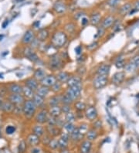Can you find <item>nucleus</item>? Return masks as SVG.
I'll return each mask as SVG.
<instances>
[{
  "mask_svg": "<svg viewBox=\"0 0 139 153\" xmlns=\"http://www.w3.org/2000/svg\"><path fill=\"white\" fill-rule=\"evenodd\" d=\"M32 101L33 103L35 104V105L36 106V108H42L43 104H45V98L42 97L41 96L38 95L37 94H36L33 96Z\"/></svg>",
  "mask_w": 139,
  "mask_h": 153,
  "instance_id": "cd10ccee",
  "label": "nucleus"
},
{
  "mask_svg": "<svg viewBox=\"0 0 139 153\" xmlns=\"http://www.w3.org/2000/svg\"><path fill=\"white\" fill-rule=\"evenodd\" d=\"M114 32H118V31H120L121 29H122V26H121V24H120V23H114Z\"/></svg>",
  "mask_w": 139,
  "mask_h": 153,
  "instance_id": "5fc2aeb1",
  "label": "nucleus"
},
{
  "mask_svg": "<svg viewBox=\"0 0 139 153\" xmlns=\"http://www.w3.org/2000/svg\"><path fill=\"white\" fill-rule=\"evenodd\" d=\"M92 143L91 141L86 140L82 142L80 148V153H89L91 149Z\"/></svg>",
  "mask_w": 139,
  "mask_h": 153,
  "instance_id": "393cba45",
  "label": "nucleus"
},
{
  "mask_svg": "<svg viewBox=\"0 0 139 153\" xmlns=\"http://www.w3.org/2000/svg\"><path fill=\"white\" fill-rule=\"evenodd\" d=\"M36 106L31 100H26L23 104V114L26 118H31L35 115L36 112Z\"/></svg>",
  "mask_w": 139,
  "mask_h": 153,
  "instance_id": "f03ea898",
  "label": "nucleus"
},
{
  "mask_svg": "<svg viewBox=\"0 0 139 153\" xmlns=\"http://www.w3.org/2000/svg\"><path fill=\"white\" fill-rule=\"evenodd\" d=\"M76 115L73 112H70L68 113H66V115H65V120L66 122H71V123H73V122L76 121Z\"/></svg>",
  "mask_w": 139,
  "mask_h": 153,
  "instance_id": "58836bf2",
  "label": "nucleus"
},
{
  "mask_svg": "<svg viewBox=\"0 0 139 153\" xmlns=\"http://www.w3.org/2000/svg\"><path fill=\"white\" fill-rule=\"evenodd\" d=\"M49 114L54 118H59L60 115L62 114V111H61V108L60 106H53V107H50V109L48 111Z\"/></svg>",
  "mask_w": 139,
  "mask_h": 153,
  "instance_id": "aec40b11",
  "label": "nucleus"
},
{
  "mask_svg": "<svg viewBox=\"0 0 139 153\" xmlns=\"http://www.w3.org/2000/svg\"><path fill=\"white\" fill-rule=\"evenodd\" d=\"M132 10L133 12H138L139 11V0H138L137 2H135V5H134V6L132 8Z\"/></svg>",
  "mask_w": 139,
  "mask_h": 153,
  "instance_id": "4d7b16f0",
  "label": "nucleus"
},
{
  "mask_svg": "<svg viewBox=\"0 0 139 153\" xmlns=\"http://www.w3.org/2000/svg\"><path fill=\"white\" fill-rule=\"evenodd\" d=\"M110 70V66L108 64H103L98 66L97 70V74L101 76H108Z\"/></svg>",
  "mask_w": 139,
  "mask_h": 153,
  "instance_id": "2eb2a0df",
  "label": "nucleus"
},
{
  "mask_svg": "<svg viewBox=\"0 0 139 153\" xmlns=\"http://www.w3.org/2000/svg\"><path fill=\"white\" fill-rule=\"evenodd\" d=\"M33 134H36V135L39 137L42 136V135L44 134V129L40 125V124H36V125H35V126L33 127Z\"/></svg>",
  "mask_w": 139,
  "mask_h": 153,
  "instance_id": "f704fd0d",
  "label": "nucleus"
},
{
  "mask_svg": "<svg viewBox=\"0 0 139 153\" xmlns=\"http://www.w3.org/2000/svg\"><path fill=\"white\" fill-rule=\"evenodd\" d=\"M60 96H61V103H62V104H71V105L73 104V100L71 99L66 93L63 95Z\"/></svg>",
  "mask_w": 139,
  "mask_h": 153,
  "instance_id": "4c0bfd02",
  "label": "nucleus"
},
{
  "mask_svg": "<svg viewBox=\"0 0 139 153\" xmlns=\"http://www.w3.org/2000/svg\"><path fill=\"white\" fill-rule=\"evenodd\" d=\"M67 40H68L67 35L63 31L56 32L53 34L51 37V43L56 47H63V46L66 45Z\"/></svg>",
  "mask_w": 139,
  "mask_h": 153,
  "instance_id": "f257e3e1",
  "label": "nucleus"
},
{
  "mask_svg": "<svg viewBox=\"0 0 139 153\" xmlns=\"http://www.w3.org/2000/svg\"><path fill=\"white\" fill-rule=\"evenodd\" d=\"M132 5L130 4V3H125L120 8V13L122 15H126L128 14L131 12L132 10Z\"/></svg>",
  "mask_w": 139,
  "mask_h": 153,
  "instance_id": "7c9ffc66",
  "label": "nucleus"
},
{
  "mask_svg": "<svg viewBox=\"0 0 139 153\" xmlns=\"http://www.w3.org/2000/svg\"><path fill=\"white\" fill-rule=\"evenodd\" d=\"M63 128H65V130L69 133L71 134L73 130H74L76 127L74 126L73 123H71V122H65V124H63Z\"/></svg>",
  "mask_w": 139,
  "mask_h": 153,
  "instance_id": "ea45409f",
  "label": "nucleus"
},
{
  "mask_svg": "<svg viewBox=\"0 0 139 153\" xmlns=\"http://www.w3.org/2000/svg\"><path fill=\"white\" fill-rule=\"evenodd\" d=\"M68 87H82V79L79 76H71L66 82Z\"/></svg>",
  "mask_w": 139,
  "mask_h": 153,
  "instance_id": "f8f14e48",
  "label": "nucleus"
},
{
  "mask_svg": "<svg viewBox=\"0 0 139 153\" xmlns=\"http://www.w3.org/2000/svg\"><path fill=\"white\" fill-rule=\"evenodd\" d=\"M125 72L123 71H119V72L115 73L112 76V83L115 85H119L120 84L123 83V81H125Z\"/></svg>",
  "mask_w": 139,
  "mask_h": 153,
  "instance_id": "ddd939ff",
  "label": "nucleus"
},
{
  "mask_svg": "<svg viewBox=\"0 0 139 153\" xmlns=\"http://www.w3.org/2000/svg\"><path fill=\"white\" fill-rule=\"evenodd\" d=\"M86 136H87V140L91 142V141L95 140L98 138V132H97V131L95 129L92 128V129L87 131V132L86 133Z\"/></svg>",
  "mask_w": 139,
  "mask_h": 153,
  "instance_id": "2f4dec72",
  "label": "nucleus"
},
{
  "mask_svg": "<svg viewBox=\"0 0 139 153\" xmlns=\"http://www.w3.org/2000/svg\"><path fill=\"white\" fill-rule=\"evenodd\" d=\"M87 107V104L83 102H76L74 103V108L77 112H84Z\"/></svg>",
  "mask_w": 139,
  "mask_h": 153,
  "instance_id": "72a5a7b5",
  "label": "nucleus"
},
{
  "mask_svg": "<svg viewBox=\"0 0 139 153\" xmlns=\"http://www.w3.org/2000/svg\"><path fill=\"white\" fill-rule=\"evenodd\" d=\"M100 21H101V15L99 13H95V14L92 15L90 19V23L92 26H97L99 24Z\"/></svg>",
  "mask_w": 139,
  "mask_h": 153,
  "instance_id": "473e14b6",
  "label": "nucleus"
},
{
  "mask_svg": "<svg viewBox=\"0 0 139 153\" xmlns=\"http://www.w3.org/2000/svg\"><path fill=\"white\" fill-rule=\"evenodd\" d=\"M108 83V76L98 75L93 81V87L96 90H101L106 87Z\"/></svg>",
  "mask_w": 139,
  "mask_h": 153,
  "instance_id": "7ed1b4c3",
  "label": "nucleus"
},
{
  "mask_svg": "<svg viewBox=\"0 0 139 153\" xmlns=\"http://www.w3.org/2000/svg\"><path fill=\"white\" fill-rule=\"evenodd\" d=\"M94 126H95V128H101V122L99 120H97L95 121L94 122V124H93Z\"/></svg>",
  "mask_w": 139,
  "mask_h": 153,
  "instance_id": "13d9d810",
  "label": "nucleus"
},
{
  "mask_svg": "<svg viewBox=\"0 0 139 153\" xmlns=\"http://www.w3.org/2000/svg\"><path fill=\"white\" fill-rule=\"evenodd\" d=\"M27 142L29 143L30 145L35 146V145H38L40 143V137L37 136L36 134L32 133L27 137Z\"/></svg>",
  "mask_w": 139,
  "mask_h": 153,
  "instance_id": "c85d7f7f",
  "label": "nucleus"
},
{
  "mask_svg": "<svg viewBox=\"0 0 139 153\" xmlns=\"http://www.w3.org/2000/svg\"><path fill=\"white\" fill-rule=\"evenodd\" d=\"M36 38L35 33L32 29H28L23 35V38H22V43L25 45H28L30 44L33 41V39Z\"/></svg>",
  "mask_w": 139,
  "mask_h": 153,
  "instance_id": "9b49d317",
  "label": "nucleus"
},
{
  "mask_svg": "<svg viewBox=\"0 0 139 153\" xmlns=\"http://www.w3.org/2000/svg\"><path fill=\"white\" fill-rule=\"evenodd\" d=\"M23 54L24 56L26 58H28L29 60H30L33 62H36L38 60H39V57H38L37 54H36L34 52V50L33 48L29 47V46H27L23 50Z\"/></svg>",
  "mask_w": 139,
  "mask_h": 153,
  "instance_id": "9d476101",
  "label": "nucleus"
},
{
  "mask_svg": "<svg viewBox=\"0 0 139 153\" xmlns=\"http://www.w3.org/2000/svg\"><path fill=\"white\" fill-rule=\"evenodd\" d=\"M8 101L13 104L14 105H23L25 102V97L22 94H11L9 96Z\"/></svg>",
  "mask_w": 139,
  "mask_h": 153,
  "instance_id": "423d86ee",
  "label": "nucleus"
},
{
  "mask_svg": "<svg viewBox=\"0 0 139 153\" xmlns=\"http://www.w3.org/2000/svg\"><path fill=\"white\" fill-rule=\"evenodd\" d=\"M67 145H68V141L67 140H65V139H62V138H60L58 140V147L61 149H63V150L66 149Z\"/></svg>",
  "mask_w": 139,
  "mask_h": 153,
  "instance_id": "37998d69",
  "label": "nucleus"
},
{
  "mask_svg": "<svg viewBox=\"0 0 139 153\" xmlns=\"http://www.w3.org/2000/svg\"><path fill=\"white\" fill-rule=\"evenodd\" d=\"M84 115L89 121L97 120L98 116V110L94 106H88L84 111Z\"/></svg>",
  "mask_w": 139,
  "mask_h": 153,
  "instance_id": "39448f33",
  "label": "nucleus"
},
{
  "mask_svg": "<svg viewBox=\"0 0 139 153\" xmlns=\"http://www.w3.org/2000/svg\"><path fill=\"white\" fill-rule=\"evenodd\" d=\"M98 44L97 43V42H93V43H91V44H89V45H87V50L92 51V50H93L94 49H96V48L98 47Z\"/></svg>",
  "mask_w": 139,
  "mask_h": 153,
  "instance_id": "864d4df0",
  "label": "nucleus"
},
{
  "mask_svg": "<svg viewBox=\"0 0 139 153\" xmlns=\"http://www.w3.org/2000/svg\"><path fill=\"white\" fill-rule=\"evenodd\" d=\"M0 136H1V130H0Z\"/></svg>",
  "mask_w": 139,
  "mask_h": 153,
  "instance_id": "69168bd1",
  "label": "nucleus"
},
{
  "mask_svg": "<svg viewBox=\"0 0 139 153\" xmlns=\"http://www.w3.org/2000/svg\"><path fill=\"white\" fill-rule=\"evenodd\" d=\"M114 65H115V66H116L118 69L125 68V65H126L125 59L122 57L118 58V59L115 61V63H114Z\"/></svg>",
  "mask_w": 139,
  "mask_h": 153,
  "instance_id": "e433bc0d",
  "label": "nucleus"
},
{
  "mask_svg": "<svg viewBox=\"0 0 139 153\" xmlns=\"http://www.w3.org/2000/svg\"><path fill=\"white\" fill-rule=\"evenodd\" d=\"M8 91L11 94H22L23 86L17 83H11L8 86Z\"/></svg>",
  "mask_w": 139,
  "mask_h": 153,
  "instance_id": "f3484780",
  "label": "nucleus"
},
{
  "mask_svg": "<svg viewBox=\"0 0 139 153\" xmlns=\"http://www.w3.org/2000/svg\"><path fill=\"white\" fill-rule=\"evenodd\" d=\"M61 103V96L60 95H54L50 97L48 101V104L50 107L53 106H58Z\"/></svg>",
  "mask_w": 139,
  "mask_h": 153,
  "instance_id": "c756f323",
  "label": "nucleus"
},
{
  "mask_svg": "<svg viewBox=\"0 0 139 153\" xmlns=\"http://www.w3.org/2000/svg\"><path fill=\"white\" fill-rule=\"evenodd\" d=\"M137 69V67L132 64V63L130 61L129 63L126 64L125 66V72L126 73H133L135 72V70Z\"/></svg>",
  "mask_w": 139,
  "mask_h": 153,
  "instance_id": "a19ab883",
  "label": "nucleus"
},
{
  "mask_svg": "<svg viewBox=\"0 0 139 153\" xmlns=\"http://www.w3.org/2000/svg\"><path fill=\"white\" fill-rule=\"evenodd\" d=\"M108 5L110 7H115L119 4L120 0H108Z\"/></svg>",
  "mask_w": 139,
  "mask_h": 153,
  "instance_id": "8fccbe9b",
  "label": "nucleus"
},
{
  "mask_svg": "<svg viewBox=\"0 0 139 153\" xmlns=\"http://www.w3.org/2000/svg\"><path fill=\"white\" fill-rule=\"evenodd\" d=\"M88 22H89V20H88L86 17H83L82 19H81V24H82V26L87 25V23H88Z\"/></svg>",
  "mask_w": 139,
  "mask_h": 153,
  "instance_id": "bf43d9fd",
  "label": "nucleus"
},
{
  "mask_svg": "<svg viewBox=\"0 0 139 153\" xmlns=\"http://www.w3.org/2000/svg\"><path fill=\"white\" fill-rule=\"evenodd\" d=\"M35 91H33L32 89H30L29 87H26V86H23V91H22V94L23 95V97L26 98V100H31L33 99V96L35 94Z\"/></svg>",
  "mask_w": 139,
  "mask_h": 153,
  "instance_id": "4be33fe9",
  "label": "nucleus"
},
{
  "mask_svg": "<svg viewBox=\"0 0 139 153\" xmlns=\"http://www.w3.org/2000/svg\"><path fill=\"white\" fill-rule=\"evenodd\" d=\"M81 91H82V87H68L66 90L65 93L71 97V99L73 100V102H76V101H77L81 97Z\"/></svg>",
  "mask_w": 139,
  "mask_h": 153,
  "instance_id": "20e7f679",
  "label": "nucleus"
},
{
  "mask_svg": "<svg viewBox=\"0 0 139 153\" xmlns=\"http://www.w3.org/2000/svg\"><path fill=\"white\" fill-rule=\"evenodd\" d=\"M62 89V84L60 83L59 81H56V83L50 87V91H52L54 93H58Z\"/></svg>",
  "mask_w": 139,
  "mask_h": 153,
  "instance_id": "79ce46f5",
  "label": "nucleus"
},
{
  "mask_svg": "<svg viewBox=\"0 0 139 153\" xmlns=\"http://www.w3.org/2000/svg\"><path fill=\"white\" fill-rule=\"evenodd\" d=\"M14 104L11 103L9 101H6V102H2L1 110H2L3 112H6V113H11V112H13L14 111Z\"/></svg>",
  "mask_w": 139,
  "mask_h": 153,
  "instance_id": "bb28decb",
  "label": "nucleus"
},
{
  "mask_svg": "<svg viewBox=\"0 0 139 153\" xmlns=\"http://www.w3.org/2000/svg\"><path fill=\"white\" fill-rule=\"evenodd\" d=\"M56 76L57 81H59L60 83H61L63 84L65 83L66 84V82H67V81L70 78L71 75H70V74L68 72L64 71V70H62V71H60Z\"/></svg>",
  "mask_w": 139,
  "mask_h": 153,
  "instance_id": "dca6fc26",
  "label": "nucleus"
},
{
  "mask_svg": "<svg viewBox=\"0 0 139 153\" xmlns=\"http://www.w3.org/2000/svg\"><path fill=\"white\" fill-rule=\"evenodd\" d=\"M46 131L50 135L56 137L60 134V129L57 125H47Z\"/></svg>",
  "mask_w": 139,
  "mask_h": 153,
  "instance_id": "b1692460",
  "label": "nucleus"
},
{
  "mask_svg": "<svg viewBox=\"0 0 139 153\" xmlns=\"http://www.w3.org/2000/svg\"><path fill=\"white\" fill-rule=\"evenodd\" d=\"M65 29H66L68 33H73V32L74 31L75 26L73 23H68L67 25L65 26Z\"/></svg>",
  "mask_w": 139,
  "mask_h": 153,
  "instance_id": "de8ad7c7",
  "label": "nucleus"
},
{
  "mask_svg": "<svg viewBox=\"0 0 139 153\" xmlns=\"http://www.w3.org/2000/svg\"><path fill=\"white\" fill-rule=\"evenodd\" d=\"M25 86L29 87L30 89H32L33 91H34L36 92V91L37 90L38 87L40 86V82L35 79L33 76L32 77H29V78H27L25 81Z\"/></svg>",
  "mask_w": 139,
  "mask_h": 153,
  "instance_id": "4468645a",
  "label": "nucleus"
},
{
  "mask_svg": "<svg viewBox=\"0 0 139 153\" xmlns=\"http://www.w3.org/2000/svg\"><path fill=\"white\" fill-rule=\"evenodd\" d=\"M2 102H3V101H2V100L1 99V98H0V109H1V108H2Z\"/></svg>",
  "mask_w": 139,
  "mask_h": 153,
  "instance_id": "e2e57ef3",
  "label": "nucleus"
},
{
  "mask_svg": "<svg viewBox=\"0 0 139 153\" xmlns=\"http://www.w3.org/2000/svg\"><path fill=\"white\" fill-rule=\"evenodd\" d=\"M26 142L24 141H22L20 143H19V153H23L26 151Z\"/></svg>",
  "mask_w": 139,
  "mask_h": 153,
  "instance_id": "3c124183",
  "label": "nucleus"
},
{
  "mask_svg": "<svg viewBox=\"0 0 139 153\" xmlns=\"http://www.w3.org/2000/svg\"><path fill=\"white\" fill-rule=\"evenodd\" d=\"M61 108V111L62 113L66 114V113L71 112V104H62V106L60 107Z\"/></svg>",
  "mask_w": 139,
  "mask_h": 153,
  "instance_id": "c03bdc74",
  "label": "nucleus"
},
{
  "mask_svg": "<svg viewBox=\"0 0 139 153\" xmlns=\"http://www.w3.org/2000/svg\"><path fill=\"white\" fill-rule=\"evenodd\" d=\"M53 9L55 12L59 14H62V13H65L66 10V6L65 5L64 2H56L53 6Z\"/></svg>",
  "mask_w": 139,
  "mask_h": 153,
  "instance_id": "5701e85b",
  "label": "nucleus"
},
{
  "mask_svg": "<svg viewBox=\"0 0 139 153\" xmlns=\"http://www.w3.org/2000/svg\"><path fill=\"white\" fill-rule=\"evenodd\" d=\"M50 147L51 149H56L58 147V141H56V139H52L50 142Z\"/></svg>",
  "mask_w": 139,
  "mask_h": 153,
  "instance_id": "603ef678",
  "label": "nucleus"
},
{
  "mask_svg": "<svg viewBox=\"0 0 139 153\" xmlns=\"http://www.w3.org/2000/svg\"><path fill=\"white\" fill-rule=\"evenodd\" d=\"M50 92V87H45V86H43V85H40V86L38 87L37 90L36 91V94H37L38 95L41 96V97H43V98H46V97L49 94Z\"/></svg>",
  "mask_w": 139,
  "mask_h": 153,
  "instance_id": "412c9836",
  "label": "nucleus"
},
{
  "mask_svg": "<svg viewBox=\"0 0 139 153\" xmlns=\"http://www.w3.org/2000/svg\"><path fill=\"white\" fill-rule=\"evenodd\" d=\"M61 153H69V152L67 151V150H66V149H63V152Z\"/></svg>",
  "mask_w": 139,
  "mask_h": 153,
  "instance_id": "0e129e2a",
  "label": "nucleus"
},
{
  "mask_svg": "<svg viewBox=\"0 0 139 153\" xmlns=\"http://www.w3.org/2000/svg\"><path fill=\"white\" fill-rule=\"evenodd\" d=\"M46 76V73L45 71V70L42 68H38L34 71V74H33V77L35 79H36L39 82L43 80V79Z\"/></svg>",
  "mask_w": 139,
  "mask_h": 153,
  "instance_id": "a878e982",
  "label": "nucleus"
},
{
  "mask_svg": "<svg viewBox=\"0 0 139 153\" xmlns=\"http://www.w3.org/2000/svg\"><path fill=\"white\" fill-rule=\"evenodd\" d=\"M49 117V112L46 109H41L40 112L36 113L35 115V120L38 124H44L46 123Z\"/></svg>",
  "mask_w": 139,
  "mask_h": 153,
  "instance_id": "0eeeda50",
  "label": "nucleus"
},
{
  "mask_svg": "<svg viewBox=\"0 0 139 153\" xmlns=\"http://www.w3.org/2000/svg\"><path fill=\"white\" fill-rule=\"evenodd\" d=\"M56 81H57V80H56V76H54L53 74H46V76L40 81V84L50 88Z\"/></svg>",
  "mask_w": 139,
  "mask_h": 153,
  "instance_id": "1a4fd4ad",
  "label": "nucleus"
},
{
  "mask_svg": "<svg viewBox=\"0 0 139 153\" xmlns=\"http://www.w3.org/2000/svg\"><path fill=\"white\" fill-rule=\"evenodd\" d=\"M114 23H115V19L113 16H109L105 17L104 20L102 21L101 27L104 28V29H108L110 26H112L114 24Z\"/></svg>",
  "mask_w": 139,
  "mask_h": 153,
  "instance_id": "a211bd4d",
  "label": "nucleus"
},
{
  "mask_svg": "<svg viewBox=\"0 0 139 153\" xmlns=\"http://www.w3.org/2000/svg\"><path fill=\"white\" fill-rule=\"evenodd\" d=\"M9 25V20H7V19H6V20L2 23V27L3 28V29H5V28H6L7 26H8Z\"/></svg>",
  "mask_w": 139,
  "mask_h": 153,
  "instance_id": "680f3d73",
  "label": "nucleus"
},
{
  "mask_svg": "<svg viewBox=\"0 0 139 153\" xmlns=\"http://www.w3.org/2000/svg\"><path fill=\"white\" fill-rule=\"evenodd\" d=\"M50 36V32L47 29H40L37 33L36 38H37L40 42H43L49 38Z\"/></svg>",
  "mask_w": 139,
  "mask_h": 153,
  "instance_id": "6ab92c4d",
  "label": "nucleus"
},
{
  "mask_svg": "<svg viewBox=\"0 0 139 153\" xmlns=\"http://www.w3.org/2000/svg\"><path fill=\"white\" fill-rule=\"evenodd\" d=\"M50 65L54 70H60L63 67V66L62 59H61L60 56H57L56 54H55V55L50 57Z\"/></svg>",
  "mask_w": 139,
  "mask_h": 153,
  "instance_id": "6e6552de",
  "label": "nucleus"
},
{
  "mask_svg": "<svg viewBox=\"0 0 139 153\" xmlns=\"http://www.w3.org/2000/svg\"><path fill=\"white\" fill-rule=\"evenodd\" d=\"M78 129H79L80 133H81V135H83V134H85V133L87 132V131H88V126H87V124H82L80 125Z\"/></svg>",
  "mask_w": 139,
  "mask_h": 153,
  "instance_id": "a18cd8bd",
  "label": "nucleus"
},
{
  "mask_svg": "<svg viewBox=\"0 0 139 153\" xmlns=\"http://www.w3.org/2000/svg\"><path fill=\"white\" fill-rule=\"evenodd\" d=\"M75 54L77 55H81L82 53V46H77V47L75 48Z\"/></svg>",
  "mask_w": 139,
  "mask_h": 153,
  "instance_id": "6e6d98bb",
  "label": "nucleus"
},
{
  "mask_svg": "<svg viewBox=\"0 0 139 153\" xmlns=\"http://www.w3.org/2000/svg\"><path fill=\"white\" fill-rule=\"evenodd\" d=\"M131 62L134 65H135L137 68H138L139 67V54L138 55H136V56H135L134 57L131 59Z\"/></svg>",
  "mask_w": 139,
  "mask_h": 153,
  "instance_id": "09e8293b",
  "label": "nucleus"
},
{
  "mask_svg": "<svg viewBox=\"0 0 139 153\" xmlns=\"http://www.w3.org/2000/svg\"><path fill=\"white\" fill-rule=\"evenodd\" d=\"M16 132V127L13 125H8L6 128V132L7 134H13Z\"/></svg>",
  "mask_w": 139,
  "mask_h": 153,
  "instance_id": "49530a36",
  "label": "nucleus"
},
{
  "mask_svg": "<svg viewBox=\"0 0 139 153\" xmlns=\"http://www.w3.org/2000/svg\"><path fill=\"white\" fill-rule=\"evenodd\" d=\"M81 136H82V135H81V133H80V131L79 129H78V128H75L74 130L70 134L71 139H72V140H74V141L80 139V138H81Z\"/></svg>",
  "mask_w": 139,
  "mask_h": 153,
  "instance_id": "c9c22d12",
  "label": "nucleus"
},
{
  "mask_svg": "<svg viewBox=\"0 0 139 153\" xmlns=\"http://www.w3.org/2000/svg\"><path fill=\"white\" fill-rule=\"evenodd\" d=\"M40 149H39V148H33V149H31V153H40Z\"/></svg>",
  "mask_w": 139,
  "mask_h": 153,
  "instance_id": "052dcab7",
  "label": "nucleus"
}]
</instances>
